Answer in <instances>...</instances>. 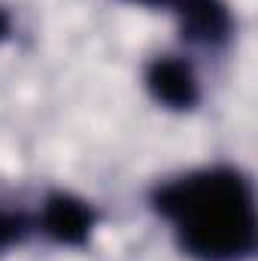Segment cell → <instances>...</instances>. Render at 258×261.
Returning <instances> with one entry per match:
<instances>
[{"label":"cell","instance_id":"obj_7","mask_svg":"<svg viewBox=\"0 0 258 261\" xmlns=\"http://www.w3.org/2000/svg\"><path fill=\"white\" fill-rule=\"evenodd\" d=\"M134 3H167V0H134Z\"/></svg>","mask_w":258,"mask_h":261},{"label":"cell","instance_id":"obj_4","mask_svg":"<svg viewBox=\"0 0 258 261\" xmlns=\"http://www.w3.org/2000/svg\"><path fill=\"white\" fill-rule=\"evenodd\" d=\"M183 28L192 40L200 43H219L228 37L231 15L222 0H183Z\"/></svg>","mask_w":258,"mask_h":261},{"label":"cell","instance_id":"obj_1","mask_svg":"<svg viewBox=\"0 0 258 261\" xmlns=\"http://www.w3.org/2000/svg\"><path fill=\"white\" fill-rule=\"evenodd\" d=\"M158 210L179 228L186 249L203 261H234L255 246V206L234 170H207L158 192Z\"/></svg>","mask_w":258,"mask_h":261},{"label":"cell","instance_id":"obj_6","mask_svg":"<svg viewBox=\"0 0 258 261\" xmlns=\"http://www.w3.org/2000/svg\"><path fill=\"white\" fill-rule=\"evenodd\" d=\"M6 28H9V21H6V15H3V9H0V40L6 37Z\"/></svg>","mask_w":258,"mask_h":261},{"label":"cell","instance_id":"obj_3","mask_svg":"<svg viewBox=\"0 0 258 261\" xmlns=\"http://www.w3.org/2000/svg\"><path fill=\"white\" fill-rule=\"evenodd\" d=\"M94 216L91 210L70 195H55L49 197L46 213H43V228L52 240L58 243H82L91 234Z\"/></svg>","mask_w":258,"mask_h":261},{"label":"cell","instance_id":"obj_5","mask_svg":"<svg viewBox=\"0 0 258 261\" xmlns=\"http://www.w3.org/2000/svg\"><path fill=\"white\" fill-rule=\"evenodd\" d=\"M18 234H21V219H15V216L0 210V249L9 246L12 240H18Z\"/></svg>","mask_w":258,"mask_h":261},{"label":"cell","instance_id":"obj_2","mask_svg":"<svg viewBox=\"0 0 258 261\" xmlns=\"http://www.w3.org/2000/svg\"><path fill=\"white\" fill-rule=\"evenodd\" d=\"M149 88L161 103L176 110H189L197 100V79L192 67L179 58H158L149 67Z\"/></svg>","mask_w":258,"mask_h":261}]
</instances>
